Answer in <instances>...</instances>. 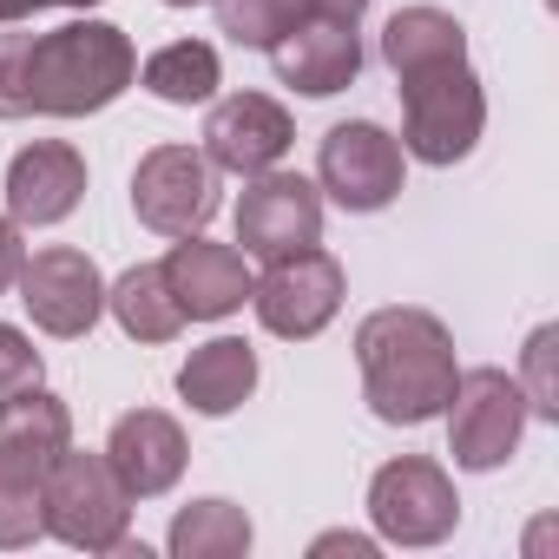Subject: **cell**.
Listing matches in <instances>:
<instances>
[{"mask_svg": "<svg viewBox=\"0 0 559 559\" xmlns=\"http://www.w3.org/2000/svg\"><path fill=\"white\" fill-rule=\"evenodd\" d=\"M67 448H73V415L60 395H47L40 382L0 395V487L40 493Z\"/></svg>", "mask_w": 559, "mask_h": 559, "instance_id": "cell-11", "label": "cell"}, {"mask_svg": "<svg viewBox=\"0 0 559 559\" xmlns=\"http://www.w3.org/2000/svg\"><path fill=\"white\" fill-rule=\"evenodd\" d=\"M356 362H362V389H369V408L389 421V428H421L448 408L454 395V336L441 317L428 310H408V304H389L376 317H362L356 330Z\"/></svg>", "mask_w": 559, "mask_h": 559, "instance_id": "cell-1", "label": "cell"}, {"mask_svg": "<svg viewBox=\"0 0 559 559\" xmlns=\"http://www.w3.org/2000/svg\"><path fill=\"white\" fill-rule=\"evenodd\" d=\"M369 520L395 546H441L454 533V520H461V500H454V480L435 461L402 454V461L376 467V480H369Z\"/></svg>", "mask_w": 559, "mask_h": 559, "instance_id": "cell-7", "label": "cell"}, {"mask_svg": "<svg viewBox=\"0 0 559 559\" xmlns=\"http://www.w3.org/2000/svg\"><path fill=\"white\" fill-rule=\"evenodd\" d=\"M526 435V395L507 369H467L448 395V454L474 474L500 467Z\"/></svg>", "mask_w": 559, "mask_h": 559, "instance_id": "cell-6", "label": "cell"}, {"mask_svg": "<svg viewBox=\"0 0 559 559\" xmlns=\"http://www.w3.org/2000/svg\"><path fill=\"white\" fill-rule=\"evenodd\" d=\"M165 8H204V0H165Z\"/></svg>", "mask_w": 559, "mask_h": 559, "instance_id": "cell-32", "label": "cell"}, {"mask_svg": "<svg viewBox=\"0 0 559 559\" xmlns=\"http://www.w3.org/2000/svg\"><path fill=\"white\" fill-rule=\"evenodd\" d=\"M480 126H487V93L467 67L402 86V152H415L421 165H461L480 145Z\"/></svg>", "mask_w": 559, "mask_h": 559, "instance_id": "cell-4", "label": "cell"}, {"mask_svg": "<svg viewBox=\"0 0 559 559\" xmlns=\"http://www.w3.org/2000/svg\"><path fill=\"white\" fill-rule=\"evenodd\" d=\"M40 8H99V0H0V27H14V21H27Z\"/></svg>", "mask_w": 559, "mask_h": 559, "instance_id": "cell-29", "label": "cell"}, {"mask_svg": "<svg viewBox=\"0 0 559 559\" xmlns=\"http://www.w3.org/2000/svg\"><path fill=\"white\" fill-rule=\"evenodd\" d=\"M106 461H112V474L126 480V493H132V500H152V493L178 487V474H185L191 448H185V428H178L171 415H158V408H132V415H119V421H112Z\"/></svg>", "mask_w": 559, "mask_h": 559, "instance_id": "cell-16", "label": "cell"}, {"mask_svg": "<svg viewBox=\"0 0 559 559\" xmlns=\"http://www.w3.org/2000/svg\"><path fill=\"white\" fill-rule=\"evenodd\" d=\"M80 198H86V158L60 139H40L8 165V217L14 224H60V217H73Z\"/></svg>", "mask_w": 559, "mask_h": 559, "instance_id": "cell-17", "label": "cell"}, {"mask_svg": "<svg viewBox=\"0 0 559 559\" xmlns=\"http://www.w3.org/2000/svg\"><path fill=\"white\" fill-rule=\"evenodd\" d=\"M290 139H297L290 112L276 106V99H263V93H230V99H217L211 119H204V158H211L217 171H237V178L270 171L276 158L290 152Z\"/></svg>", "mask_w": 559, "mask_h": 559, "instance_id": "cell-13", "label": "cell"}, {"mask_svg": "<svg viewBox=\"0 0 559 559\" xmlns=\"http://www.w3.org/2000/svg\"><path fill=\"white\" fill-rule=\"evenodd\" d=\"M145 86L165 99V106H204L217 93V53L204 40H171L145 60Z\"/></svg>", "mask_w": 559, "mask_h": 559, "instance_id": "cell-22", "label": "cell"}, {"mask_svg": "<svg viewBox=\"0 0 559 559\" xmlns=\"http://www.w3.org/2000/svg\"><path fill=\"white\" fill-rule=\"evenodd\" d=\"M310 14H323V21H362V8L369 0H304Z\"/></svg>", "mask_w": 559, "mask_h": 559, "instance_id": "cell-31", "label": "cell"}, {"mask_svg": "<svg viewBox=\"0 0 559 559\" xmlns=\"http://www.w3.org/2000/svg\"><path fill=\"white\" fill-rule=\"evenodd\" d=\"M330 552H349V559H376V539H362V533H323V539H317V559H330Z\"/></svg>", "mask_w": 559, "mask_h": 559, "instance_id": "cell-30", "label": "cell"}, {"mask_svg": "<svg viewBox=\"0 0 559 559\" xmlns=\"http://www.w3.org/2000/svg\"><path fill=\"white\" fill-rule=\"evenodd\" d=\"M139 80V53L106 21H67L27 40V112L86 119Z\"/></svg>", "mask_w": 559, "mask_h": 559, "instance_id": "cell-2", "label": "cell"}, {"mask_svg": "<svg viewBox=\"0 0 559 559\" xmlns=\"http://www.w3.org/2000/svg\"><path fill=\"white\" fill-rule=\"evenodd\" d=\"M276 60V80L310 93V99H330L343 93L356 73H362V40H356V21H323V14H304L284 40L270 47Z\"/></svg>", "mask_w": 559, "mask_h": 559, "instance_id": "cell-15", "label": "cell"}, {"mask_svg": "<svg viewBox=\"0 0 559 559\" xmlns=\"http://www.w3.org/2000/svg\"><path fill=\"white\" fill-rule=\"evenodd\" d=\"M382 60H389V73L408 86V80L467 67V34H461V21L441 14V8H402V14H389V27H382Z\"/></svg>", "mask_w": 559, "mask_h": 559, "instance_id": "cell-18", "label": "cell"}, {"mask_svg": "<svg viewBox=\"0 0 559 559\" xmlns=\"http://www.w3.org/2000/svg\"><path fill=\"white\" fill-rule=\"evenodd\" d=\"M106 304H112V317H119V330L132 343H171L185 330V310H178V297L165 284V263H132L106 290Z\"/></svg>", "mask_w": 559, "mask_h": 559, "instance_id": "cell-20", "label": "cell"}, {"mask_svg": "<svg viewBox=\"0 0 559 559\" xmlns=\"http://www.w3.org/2000/svg\"><path fill=\"white\" fill-rule=\"evenodd\" d=\"M47 520H40V493H21V487H0V546H27L40 539Z\"/></svg>", "mask_w": 559, "mask_h": 559, "instance_id": "cell-26", "label": "cell"}, {"mask_svg": "<svg viewBox=\"0 0 559 559\" xmlns=\"http://www.w3.org/2000/svg\"><path fill=\"white\" fill-rule=\"evenodd\" d=\"M165 284H171L178 310H185V317H198V323H217V317H230V310H243V304H250V270H243V250L211 243V237H198V230L171 243V257H165Z\"/></svg>", "mask_w": 559, "mask_h": 559, "instance_id": "cell-14", "label": "cell"}, {"mask_svg": "<svg viewBox=\"0 0 559 559\" xmlns=\"http://www.w3.org/2000/svg\"><path fill=\"white\" fill-rule=\"evenodd\" d=\"M317 178L343 211H382L402 191V139H389L376 119H343L323 139Z\"/></svg>", "mask_w": 559, "mask_h": 559, "instance_id": "cell-10", "label": "cell"}, {"mask_svg": "<svg viewBox=\"0 0 559 559\" xmlns=\"http://www.w3.org/2000/svg\"><path fill=\"white\" fill-rule=\"evenodd\" d=\"M27 382H40V349L14 323H0V395H14Z\"/></svg>", "mask_w": 559, "mask_h": 559, "instance_id": "cell-27", "label": "cell"}, {"mask_svg": "<svg viewBox=\"0 0 559 559\" xmlns=\"http://www.w3.org/2000/svg\"><path fill=\"white\" fill-rule=\"evenodd\" d=\"M552 349H559V330H533L526 343V415H546L559 421V382H552Z\"/></svg>", "mask_w": 559, "mask_h": 559, "instance_id": "cell-24", "label": "cell"}, {"mask_svg": "<svg viewBox=\"0 0 559 559\" xmlns=\"http://www.w3.org/2000/svg\"><path fill=\"white\" fill-rule=\"evenodd\" d=\"M171 552L178 559H237V552H250V513L230 500H191L171 520Z\"/></svg>", "mask_w": 559, "mask_h": 559, "instance_id": "cell-21", "label": "cell"}, {"mask_svg": "<svg viewBox=\"0 0 559 559\" xmlns=\"http://www.w3.org/2000/svg\"><path fill=\"white\" fill-rule=\"evenodd\" d=\"M40 520L53 539L80 546V552H119L126 546V526H132V493L126 480L112 474L106 454H80L67 448L40 487Z\"/></svg>", "mask_w": 559, "mask_h": 559, "instance_id": "cell-3", "label": "cell"}, {"mask_svg": "<svg viewBox=\"0 0 559 559\" xmlns=\"http://www.w3.org/2000/svg\"><path fill=\"white\" fill-rule=\"evenodd\" d=\"M21 263H27V243H21V224L0 217V297L21 284Z\"/></svg>", "mask_w": 559, "mask_h": 559, "instance_id": "cell-28", "label": "cell"}, {"mask_svg": "<svg viewBox=\"0 0 559 559\" xmlns=\"http://www.w3.org/2000/svg\"><path fill=\"white\" fill-rule=\"evenodd\" d=\"M21 304H27V317L47 330V336H86L93 323H99V310H106V284H99V270H93V257L86 250H67V243H53V250H34L27 263H21Z\"/></svg>", "mask_w": 559, "mask_h": 559, "instance_id": "cell-12", "label": "cell"}, {"mask_svg": "<svg viewBox=\"0 0 559 559\" xmlns=\"http://www.w3.org/2000/svg\"><path fill=\"white\" fill-rule=\"evenodd\" d=\"M211 8H217V34H230L237 47H257V53H270L310 14L304 0H211Z\"/></svg>", "mask_w": 559, "mask_h": 559, "instance_id": "cell-23", "label": "cell"}, {"mask_svg": "<svg viewBox=\"0 0 559 559\" xmlns=\"http://www.w3.org/2000/svg\"><path fill=\"white\" fill-rule=\"evenodd\" d=\"M132 211L158 237H191L217 211V165L191 145H152L132 171Z\"/></svg>", "mask_w": 559, "mask_h": 559, "instance_id": "cell-8", "label": "cell"}, {"mask_svg": "<svg viewBox=\"0 0 559 559\" xmlns=\"http://www.w3.org/2000/svg\"><path fill=\"white\" fill-rule=\"evenodd\" d=\"M27 40L34 34H0V119H27Z\"/></svg>", "mask_w": 559, "mask_h": 559, "instance_id": "cell-25", "label": "cell"}, {"mask_svg": "<svg viewBox=\"0 0 559 559\" xmlns=\"http://www.w3.org/2000/svg\"><path fill=\"white\" fill-rule=\"evenodd\" d=\"M323 237V198L297 171H257L237 198V243L243 257H290Z\"/></svg>", "mask_w": 559, "mask_h": 559, "instance_id": "cell-9", "label": "cell"}, {"mask_svg": "<svg viewBox=\"0 0 559 559\" xmlns=\"http://www.w3.org/2000/svg\"><path fill=\"white\" fill-rule=\"evenodd\" d=\"M250 304H257V323L270 336L304 343V336L330 330L336 310H343V263L317 243L290 250V257H270V270L250 284Z\"/></svg>", "mask_w": 559, "mask_h": 559, "instance_id": "cell-5", "label": "cell"}, {"mask_svg": "<svg viewBox=\"0 0 559 559\" xmlns=\"http://www.w3.org/2000/svg\"><path fill=\"white\" fill-rule=\"evenodd\" d=\"M250 389H257V349L237 343V336H217V343L191 349L185 369H178V395L198 415H230V408L250 402Z\"/></svg>", "mask_w": 559, "mask_h": 559, "instance_id": "cell-19", "label": "cell"}]
</instances>
